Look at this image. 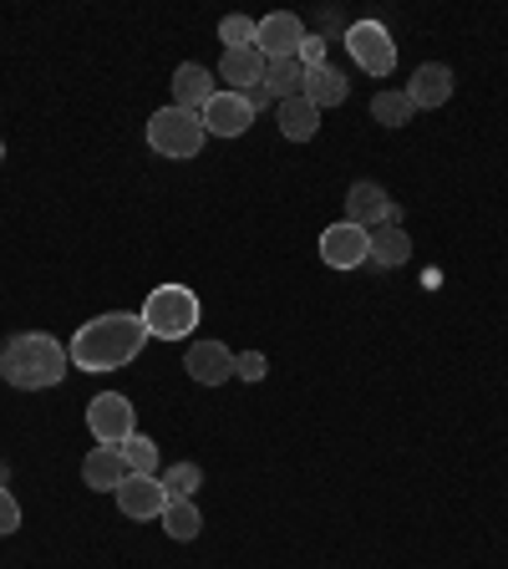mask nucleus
<instances>
[{"instance_id":"obj_1","label":"nucleus","mask_w":508,"mask_h":569,"mask_svg":"<svg viewBox=\"0 0 508 569\" xmlns=\"http://www.w3.org/2000/svg\"><path fill=\"white\" fill-rule=\"evenodd\" d=\"M148 341H153V336H148L142 316H132V310H112V316L87 320L82 331L71 336L67 356H71V367L77 371H118V367H128Z\"/></svg>"},{"instance_id":"obj_2","label":"nucleus","mask_w":508,"mask_h":569,"mask_svg":"<svg viewBox=\"0 0 508 569\" xmlns=\"http://www.w3.org/2000/svg\"><path fill=\"white\" fill-rule=\"evenodd\" d=\"M67 371H71L67 346L47 331L11 336V341L0 346V377L21 391H47V387H57Z\"/></svg>"},{"instance_id":"obj_3","label":"nucleus","mask_w":508,"mask_h":569,"mask_svg":"<svg viewBox=\"0 0 508 569\" xmlns=\"http://www.w3.org/2000/svg\"><path fill=\"white\" fill-rule=\"evenodd\" d=\"M142 326H148V336H158V341H183V336H193V326H199V296H193L189 284H158L153 296L142 300Z\"/></svg>"},{"instance_id":"obj_4","label":"nucleus","mask_w":508,"mask_h":569,"mask_svg":"<svg viewBox=\"0 0 508 569\" xmlns=\"http://www.w3.org/2000/svg\"><path fill=\"white\" fill-rule=\"evenodd\" d=\"M203 138H209V128H203V118L189 112V107H158L153 118H148V148L163 153V158H173V163L199 158Z\"/></svg>"},{"instance_id":"obj_5","label":"nucleus","mask_w":508,"mask_h":569,"mask_svg":"<svg viewBox=\"0 0 508 569\" xmlns=\"http://www.w3.org/2000/svg\"><path fill=\"white\" fill-rule=\"evenodd\" d=\"M346 51L367 77H391V67H397V41L381 21H356L346 31Z\"/></svg>"},{"instance_id":"obj_6","label":"nucleus","mask_w":508,"mask_h":569,"mask_svg":"<svg viewBox=\"0 0 508 569\" xmlns=\"http://www.w3.org/2000/svg\"><path fill=\"white\" fill-rule=\"evenodd\" d=\"M87 427H92V438L102 448H122L138 432V412H132V402L122 391H102V397L87 402Z\"/></svg>"},{"instance_id":"obj_7","label":"nucleus","mask_w":508,"mask_h":569,"mask_svg":"<svg viewBox=\"0 0 508 569\" xmlns=\"http://www.w3.org/2000/svg\"><path fill=\"white\" fill-rule=\"evenodd\" d=\"M320 260L331 270H356V264L371 260V234L361 224H351V219H341V224H331L320 234Z\"/></svg>"},{"instance_id":"obj_8","label":"nucleus","mask_w":508,"mask_h":569,"mask_svg":"<svg viewBox=\"0 0 508 569\" xmlns=\"http://www.w3.org/2000/svg\"><path fill=\"white\" fill-rule=\"evenodd\" d=\"M346 219L371 234V229H381V224H397V203H391V193L381 189V183L361 178V183H351V193H346Z\"/></svg>"},{"instance_id":"obj_9","label":"nucleus","mask_w":508,"mask_h":569,"mask_svg":"<svg viewBox=\"0 0 508 569\" xmlns=\"http://www.w3.org/2000/svg\"><path fill=\"white\" fill-rule=\"evenodd\" d=\"M112 498H118V509L128 513V519H163V509H168L163 478H148V473H128Z\"/></svg>"},{"instance_id":"obj_10","label":"nucleus","mask_w":508,"mask_h":569,"mask_svg":"<svg viewBox=\"0 0 508 569\" xmlns=\"http://www.w3.org/2000/svg\"><path fill=\"white\" fill-rule=\"evenodd\" d=\"M183 367H189V377L199 387H225L235 377V351L225 341H193L189 356H183Z\"/></svg>"},{"instance_id":"obj_11","label":"nucleus","mask_w":508,"mask_h":569,"mask_svg":"<svg viewBox=\"0 0 508 569\" xmlns=\"http://www.w3.org/2000/svg\"><path fill=\"white\" fill-rule=\"evenodd\" d=\"M300 41H306V21H300V16H290V11H270L260 21V36H255V47H260L270 61L296 57Z\"/></svg>"},{"instance_id":"obj_12","label":"nucleus","mask_w":508,"mask_h":569,"mask_svg":"<svg viewBox=\"0 0 508 569\" xmlns=\"http://www.w3.org/2000/svg\"><path fill=\"white\" fill-rule=\"evenodd\" d=\"M199 118H203V128H209L213 138H239V132L255 122V112H249V102L239 92H213Z\"/></svg>"},{"instance_id":"obj_13","label":"nucleus","mask_w":508,"mask_h":569,"mask_svg":"<svg viewBox=\"0 0 508 569\" xmlns=\"http://www.w3.org/2000/svg\"><path fill=\"white\" fill-rule=\"evenodd\" d=\"M407 97H412L417 112H432V107H448L452 97V71L442 67V61H422V67L412 71V82L402 87Z\"/></svg>"},{"instance_id":"obj_14","label":"nucleus","mask_w":508,"mask_h":569,"mask_svg":"<svg viewBox=\"0 0 508 569\" xmlns=\"http://www.w3.org/2000/svg\"><path fill=\"white\" fill-rule=\"evenodd\" d=\"M128 478V462H122V448H92L82 462V483L92 493H118V483Z\"/></svg>"},{"instance_id":"obj_15","label":"nucleus","mask_w":508,"mask_h":569,"mask_svg":"<svg viewBox=\"0 0 508 569\" xmlns=\"http://www.w3.org/2000/svg\"><path fill=\"white\" fill-rule=\"evenodd\" d=\"M213 97V71L199 67V61H183L173 71V107H189V112H203Z\"/></svg>"},{"instance_id":"obj_16","label":"nucleus","mask_w":508,"mask_h":569,"mask_svg":"<svg viewBox=\"0 0 508 569\" xmlns=\"http://www.w3.org/2000/svg\"><path fill=\"white\" fill-rule=\"evenodd\" d=\"M265 67H270V57L260 47H245V51H225L219 77L229 82V92H249L255 82H265Z\"/></svg>"},{"instance_id":"obj_17","label":"nucleus","mask_w":508,"mask_h":569,"mask_svg":"<svg viewBox=\"0 0 508 569\" xmlns=\"http://www.w3.org/2000/svg\"><path fill=\"white\" fill-rule=\"evenodd\" d=\"M300 97H306L316 112H326V107H341L346 97H351V82H346L341 71L326 61V67H310L306 71V92H300Z\"/></svg>"},{"instance_id":"obj_18","label":"nucleus","mask_w":508,"mask_h":569,"mask_svg":"<svg viewBox=\"0 0 508 569\" xmlns=\"http://www.w3.org/2000/svg\"><path fill=\"white\" fill-rule=\"evenodd\" d=\"M275 122H280V132L290 142H310L320 132V112L306 102V97H285V102H275Z\"/></svg>"},{"instance_id":"obj_19","label":"nucleus","mask_w":508,"mask_h":569,"mask_svg":"<svg viewBox=\"0 0 508 569\" xmlns=\"http://www.w3.org/2000/svg\"><path fill=\"white\" fill-rule=\"evenodd\" d=\"M371 260H377L381 270H397V264L412 260V239H407V229L402 224L371 229Z\"/></svg>"},{"instance_id":"obj_20","label":"nucleus","mask_w":508,"mask_h":569,"mask_svg":"<svg viewBox=\"0 0 508 569\" xmlns=\"http://www.w3.org/2000/svg\"><path fill=\"white\" fill-rule=\"evenodd\" d=\"M203 529V513L193 498H173L168 493V509H163V533L168 539H178V545H189V539H199Z\"/></svg>"},{"instance_id":"obj_21","label":"nucleus","mask_w":508,"mask_h":569,"mask_svg":"<svg viewBox=\"0 0 508 569\" xmlns=\"http://www.w3.org/2000/svg\"><path fill=\"white\" fill-rule=\"evenodd\" d=\"M265 87L275 92V102H285V97H300L306 92V67H300V57H280L265 67Z\"/></svg>"},{"instance_id":"obj_22","label":"nucleus","mask_w":508,"mask_h":569,"mask_svg":"<svg viewBox=\"0 0 508 569\" xmlns=\"http://www.w3.org/2000/svg\"><path fill=\"white\" fill-rule=\"evenodd\" d=\"M412 97L407 92H377L371 97V118L381 122V128H407V122H412Z\"/></svg>"},{"instance_id":"obj_23","label":"nucleus","mask_w":508,"mask_h":569,"mask_svg":"<svg viewBox=\"0 0 508 569\" xmlns=\"http://www.w3.org/2000/svg\"><path fill=\"white\" fill-rule=\"evenodd\" d=\"M122 462H128V473H148L158 478V442L142 438V432H132L128 442H122Z\"/></svg>"},{"instance_id":"obj_24","label":"nucleus","mask_w":508,"mask_h":569,"mask_svg":"<svg viewBox=\"0 0 508 569\" xmlns=\"http://www.w3.org/2000/svg\"><path fill=\"white\" fill-rule=\"evenodd\" d=\"M255 36H260V21H249V16H225V21H219V41H225V51L255 47Z\"/></svg>"},{"instance_id":"obj_25","label":"nucleus","mask_w":508,"mask_h":569,"mask_svg":"<svg viewBox=\"0 0 508 569\" xmlns=\"http://www.w3.org/2000/svg\"><path fill=\"white\" fill-rule=\"evenodd\" d=\"M163 488L173 498H193L203 488V468H199V462H173V468L163 473Z\"/></svg>"},{"instance_id":"obj_26","label":"nucleus","mask_w":508,"mask_h":569,"mask_svg":"<svg viewBox=\"0 0 508 569\" xmlns=\"http://www.w3.org/2000/svg\"><path fill=\"white\" fill-rule=\"evenodd\" d=\"M326 51H331V41H326V36H310L306 31V41H300V51H296V57H300V67H326Z\"/></svg>"},{"instance_id":"obj_27","label":"nucleus","mask_w":508,"mask_h":569,"mask_svg":"<svg viewBox=\"0 0 508 569\" xmlns=\"http://www.w3.org/2000/svg\"><path fill=\"white\" fill-rule=\"evenodd\" d=\"M265 371H270V361H265L260 351H245V356H235V377H245V381H260Z\"/></svg>"},{"instance_id":"obj_28","label":"nucleus","mask_w":508,"mask_h":569,"mask_svg":"<svg viewBox=\"0 0 508 569\" xmlns=\"http://www.w3.org/2000/svg\"><path fill=\"white\" fill-rule=\"evenodd\" d=\"M21 529V503L11 498V488H0V533H16Z\"/></svg>"},{"instance_id":"obj_29","label":"nucleus","mask_w":508,"mask_h":569,"mask_svg":"<svg viewBox=\"0 0 508 569\" xmlns=\"http://www.w3.org/2000/svg\"><path fill=\"white\" fill-rule=\"evenodd\" d=\"M239 97H245V102H249V112H265V107H275V92H270V87H265V82H255V87H249V92H239Z\"/></svg>"},{"instance_id":"obj_30","label":"nucleus","mask_w":508,"mask_h":569,"mask_svg":"<svg viewBox=\"0 0 508 569\" xmlns=\"http://www.w3.org/2000/svg\"><path fill=\"white\" fill-rule=\"evenodd\" d=\"M11 483V462H0V488Z\"/></svg>"}]
</instances>
